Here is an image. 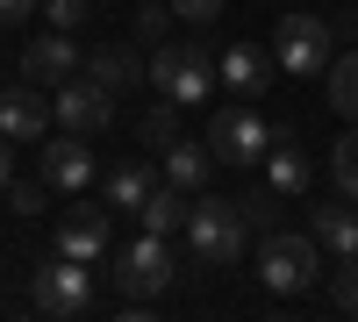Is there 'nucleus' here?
I'll return each mask as SVG.
<instances>
[{
	"mask_svg": "<svg viewBox=\"0 0 358 322\" xmlns=\"http://www.w3.org/2000/svg\"><path fill=\"white\" fill-rule=\"evenodd\" d=\"M244 237H251V222H244V200H222V193H194V208H187V251H194V265L208 272H222L244 258Z\"/></svg>",
	"mask_w": 358,
	"mask_h": 322,
	"instance_id": "1",
	"label": "nucleus"
},
{
	"mask_svg": "<svg viewBox=\"0 0 358 322\" xmlns=\"http://www.w3.org/2000/svg\"><path fill=\"white\" fill-rule=\"evenodd\" d=\"M258 279L273 286V294H308V286L322 279L315 229H308V237H301V229H265V237H258Z\"/></svg>",
	"mask_w": 358,
	"mask_h": 322,
	"instance_id": "2",
	"label": "nucleus"
},
{
	"mask_svg": "<svg viewBox=\"0 0 358 322\" xmlns=\"http://www.w3.org/2000/svg\"><path fill=\"white\" fill-rule=\"evenodd\" d=\"M151 86L165 101H179V108L208 101L215 94V57H208V43H158L151 50Z\"/></svg>",
	"mask_w": 358,
	"mask_h": 322,
	"instance_id": "3",
	"label": "nucleus"
},
{
	"mask_svg": "<svg viewBox=\"0 0 358 322\" xmlns=\"http://www.w3.org/2000/svg\"><path fill=\"white\" fill-rule=\"evenodd\" d=\"M208 151H215V165H265L273 122H265L251 101H229V108H215V122H208Z\"/></svg>",
	"mask_w": 358,
	"mask_h": 322,
	"instance_id": "4",
	"label": "nucleus"
},
{
	"mask_svg": "<svg viewBox=\"0 0 358 322\" xmlns=\"http://www.w3.org/2000/svg\"><path fill=\"white\" fill-rule=\"evenodd\" d=\"M330 43H337V29L322 15H280V29H273V57L294 79H322L330 72V57H337Z\"/></svg>",
	"mask_w": 358,
	"mask_h": 322,
	"instance_id": "5",
	"label": "nucleus"
},
{
	"mask_svg": "<svg viewBox=\"0 0 358 322\" xmlns=\"http://www.w3.org/2000/svg\"><path fill=\"white\" fill-rule=\"evenodd\" d=\"M179 279V258H172V237H151V229H143V237L115 258V286H122L129 301H158L165 286Z\"/></svg>",
	"mask_w": 358,
	"mask_h": 322,
	"instance_id": "6",
	"label": "nucleus"
},
{
	"mask_svg": "<svg viewBox=\"0 0 358 322\" xmlns=\"http://www.w3.org/2000/svg\"><path fill=\"white\" fill-rule=\"evenodd\" d=\"M29 301H36V315H86L94 308V272H86V258H65L57 251L50 265L36 272V286H29Z\"/></svg>",
	"mask_w": 358,
	"mask_h": 322,
	"instance_id": "7",
	"label": "nucleus"
},
{
	"mask_svg": "<svg viewBox=\"0 0 358 322\" xmlns=\"http://www.w3.org/2000/svg\"><path fill=\"white\" fill-rule=\"evenodd\" d=\"M50 115H57V129H72V136H101V129L115 122V94H108L101 79H79V72H72V79L50 94Z\"/></svg>",
	"mask_w": 358,
	"mask_h": 322,
	"instance_id": "8",
	"label": "nucleus"
},
{
	"mask_svg": "<svg viewBox=\"0 0 358 322\" xmlns=\"http://www.w3.org/2000/svg\"><path fill=\"white\" fill-rule=\"evenodd\" d=\"M36 180L50 193H79V186H94V151H86V136H43V151H36Z\"/></svg>",
	"mask_w": 358,
	"mask_h": 322,
	"instance_id": "9",
	"label": "nucleus"
},
{
	"mask_svg": "<svg viewBox=\"0 0 358 322\" xmlns=\"http://www.w3.org/2000/svg\"><path fill=\"white\" fill-rule=\"evenodd\" d=\"M215 72H222V86H229L236 101H265V86H273L280 57H273V43H229V50L215 57Z\"/></svg>",
	"mask_w": 358,
	"mask_h": 322,
	"instance_id": "10",
	"label": "nucleus"
},
{
	"mask_svg": "<svg viewBox=\"0 0 358 322\" xmlns=\"http://www.w3.org/2000/svg\"><path fill=\"white\" fill-rule=\"evenodd\" d=\"M50 122H57V115H50V101H43V86L22 79L15 94H0V136H8V143H43Z\"/></svg>",
	"mask_w": 358,
	"mask_h": 322,
	"instance_id": "11",
	"label": "nucleus"
},
{
	"mask_svg": "<svg viewBox=\"0 0 358 322\" xmlns=\"http://www.w3.org/2000/svg\"><path fill=\"white\" fill-rule=\"evenodd\" d=\"M79 72V43H72V29H50V36H36L22 50V79L29 86H65Z\"/></svg>",
	"mask_w": 358,
	"mask_h": 322,
	"instance_id": "12",
	"label": "nucleus"
},
{
	"mask_svg": "<svg viewBox=\"0 0 358 322\" xmlns=\"http://www.w3.org/2000/svg\"><path fill=\"white\" fill-rule=\"evenodd\" d=\"M108 215H115V208H94V200H72V215L57 222V251H65V258H86V265H94V258L108 251Z\"/></svg>",
	"mask_w": 358,
	"mask_h": 322,
	"instance_id": "13",
	"label": "nucleus"
},
{
	"mask_svg": "<svg viewBox=\"0 0 358 322\" xmlns=\"http://www.w3.org/2000/svg\"><path fill=\"white\" fill-rule=\"evenodd\" d=\"M86 79H101V86H108V94H115V101H122V94H136V86H143V79H151V65H143V57H136L129 43H101L94 57H86Z\"/></svg>",
	"mask_w": 358,
	"mask_h": 322,
	"instance_id": "14",
	"label": "nucleus"
},
{
	"mask_svg": "<svg viewBox=\"0 0 358 322\" xmlns=\"http://www.w3.org/2000/svg\"><path fill=\"white\" fill-rule=\"evenodd\" d=\"M308 229H315L322 251L358 258V200H322V208H308Z\"/></svg>",
	"mask_w": 358,
	"mask_h": 322,
	"instance_id": "15",
	"label": "nucleus"
},
{
	"mask_svg": "<svg viewBox=\"0 0 358 322\" xmlns=\"http://www.w3.org/2000/svg\"><path fill=\"white\" fill-rule=\"evenodd\" d=\"M158 158H165V180H172V186H187V193H201V186H208V172H215L208 136H201V143H194V136H172Z\"/></svg>",
	"mask_w": 358,
	"mask_h": 322,
	"instance_id": "16",
	"label": "nucleus"
},
{
	"mask_svg": "<svg viewBox=\"0 0 358 322\" xmlns=\"http://www.w3.org/2000/svg\"><path fill=\"white\" fill-rule=\"evenodd\" d=\"M187 208H194V200H187V186H151V200H143V229H151V237H187Z\"/></svg>",
	"mask_w": 358,
	"mask_h": 322,
	"instance_id": "17",
	"label": "nucleus"
},
{
	"mask_svg": "<svg viewBox=\"0 0 358 322\" xmlns=\"http://www.w3.org/2000/svg\"><path fill=\"white\" fill-rule=\"evenodd\" d=\"M265 186H273V193H301V186H308V158L294 151L287 129H273V151H265Z\"/></svg>",
	"mask_w": 358,
	"mask_h": 322,
	"instance_id": "18",
	"label": "nucleus"
},
{
	"mask_svg": "<svg viewBox=\"0 0 358 322\" xmlns=\"http://www.w3.org/2000/svg\"><path fill=\"white\" fill-rule=\"evenodd\" d=\"M151 186H158V180H151L136 158H129V165H115V172H108V208H115V215H136L143 200H151Z\"/></svg>",
	"mask_w": 358,
	"mask_h": 322,
	"instance_id": "19",
	"label": "nucleus"
},
{
	"mask_svg": "<svg viewBox=\"0 0 358 322\" xmlns=\"http://www.w3.org/2000/svg\"><path fill=\"white\" fill-rule=\"evenodd\" d=\"M322 86H330V108L344 115V122H358V43L330 57V72H322Z\"/></svg>",
	"mask_w": 358,
	"mask_h": 322,
	"instance_id": "20",
	"label": "nucleus"
},
{
	"mask_svg": "<svg viewBox=\"0 0 358 322\" xmlns=\"http://www.w3.org/2000/svg\"><path fill=\"white\" fill-rule=\"evenodd\" d=\"M330 180H337L344 200H358V122L337 136V151H330Z\"/></svg>",
	"mask_w": 358,
	"mask_h": 322,
	"instance_id": "21",
	"label": "nucleus"
},
{
	"mask_svg": "<svg viewBox=\"0 0 358 322\" xmlns=\"http://www.w3.org/2000/svg\"><path fill=\"white\" fill-rule=\"evenodd\" d=\"M172 136H179V101H158V108L136 122V143H143V151H165Z\"/></svg>",
	"mask_w": 358,
	"mask_h": 322,
	"instance_id": "22",
	"label": "nucleus"
},
{
	"mask_svg": "<svg viewBox=\"0 0 358 322\" xmlns=\"http://www.w3.org/2000/svg\"><path fill=\"white\" fill-rule=\"evenodd\" d=\"M165 29H172V0H143V8H136V36L165 43Z\"/></svg>",
	"mask_w": 358,
	"mask_h": 322,
	"instance_id": "23",
	"label": "nucleus"
},
{
	"mask_svg": "<svg viewBox=\"0 0 358 322\" xmlns=\"http://www.w3.org/2000/svg\"><path fill=\"white\" fill-rule=\"evenodd\" d=\"M330 301H337L344 315H358V258H344V265L330 272Z\"/></svg>",
	"mask_w": 358,
	"mask_h": 322,
	"instance_id": "24",
	"label": "nucleus"
},
{
	"mask_svg": "<svg viewBox=\"0 0 358 322\" xmlns=\"http://www.w3.org/2000/svg\"><path fill=\"white\" fill-rule=\"evenodd\" d=\"M43 193H50L43 180H8V208L15 215H43Z\"/></svg>",
	"mask_w": 358,
	"mask_h": 322,
	"instance_id": "25",
	"label": "nucleus"
},
{
	"mask_svg": "<svg viewBox=\"0 0 358 322\" xmlns=\"http://www.w3.org/2000/svg\"><path fill=\"white\" fill-rule=\"evenodd\" d=\"M86 8H94V0H43L50 29H79V22H86Z\"/></svg>",
	"mask_w": 358,
	"mask_h": 322,
	"instance_id": "26",
	"label": "nucleus"
},
{
	"mask_svg": "<svg viewBox=\"0 0 358 322\" xmlns=\"http://www.w3.org/2000/svg\"><path fill=\"white\" fill-rule=\"evenodd\" d=\"M222 8H229V0H172L179 22H222Z\"/></svg>",
	"mask_w": 358,
	"mask_h": 322,
	"instance_id": "27",
	"label": "nucleus"
},
{
	"mask_svg": "<svg viewBox=\"0 0 358 322\" xmlns=\"http://www.w3.org/2000/svg\"><path fill=\"white\" fill-rule=\"evenodd\" d=\"M36 8H43V0H0V29H22Z\"/></svg>",
	"mask_w": 358,
	"mask_h": 322,
	"instance_id": "28",
	"label": "nucleus"
},
{
	"mask_svg": "<svg viewBox=\"0 0 358 322\" xmlns=\"http://www.w3.org/2000/svg\"><path fill=\"white\" fill-rule=\"evenodd\" d=\"M8 180H15V158H8V136H0V193H8Z\"/></svg>",
	"mask_w": 358,
	"mask_h": 322,
	"instance_id": "29",
	"label": "nucleus"
}]
</instances>
